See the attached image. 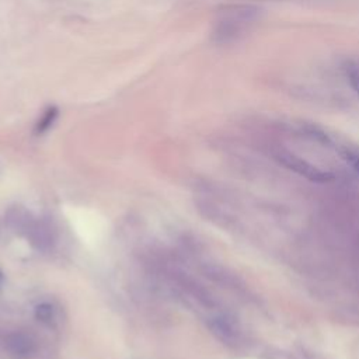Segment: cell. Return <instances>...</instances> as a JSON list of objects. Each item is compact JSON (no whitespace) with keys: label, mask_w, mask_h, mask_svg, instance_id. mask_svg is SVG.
<instances>
[{"label":"cell","mask_w":359,"mask_h":359,"mask_svg":"<svg viewBox=\"0 0 359 359\" xmlns=\"http://www.w3.org/2000/svg\"><path fill=\"white\" fill-rule=\"evenodd\" d=\"M276 158L283 167H286L290 171L297 172L299 175L304 177L306 180H309L311 182L325 184V182H330V181L334 180L332 172L323 171L318 167L310 164L309 161H306V160H303V158H300V157H297V156H294L289 151H279L276 154Z\"/></svg>","instance_id":"6da1fadb"},{"label":"cell","mask_w":359,"mask_h":359,"mask_svg":"<svg viewBox=\"0 0 359 359\" xmlns=\"http://www.w3.org/2000/svg\"><path fill=\"white\" fill-rule=\"evenodd\" d=\"M6 349L18 358H28L36 351L35 339L25 332H11L4 339Z\"/></svg>","instance_id":"7a4b0ae2"},{"label":"cell","mask_w":359,"mask_h":359,"mask_svg":"<svg viewBox=\"0 0 359 359\" xmlns=\"http://www.w3.org/2000/svg\"><path fill=\"white\" fill-rule=\"evenodd\" d=\"M57 115H59V109H57L56 107H53V105H52V107H48V108L45 109V112L42 114V116L39 118V121L36 122L35 129H34V133L38 135V136L46 133V132L52 128V125L55 123Z\"/></svg>","instance_id":"3957f363"},{"label":"cell","mask_w":359,"mask_h":359,"mask_svg":"<svg viewBox=\"0 0 359 359\" xmlns=\"http://www.w3.org/2000/svg\"><path fill=\"white\" fill-rule=\"evenodd\" d=\"M344 72L353 93L359 97V62L346 60L344 65Z\"/></svg>","instance_id":"277c9868"},{"label":"cell","mask_w":359,"mask_h":359,"mask_svg":"<svg viewBox=\"0 0 359 359\" xmlns=\"http://www.w3.org/2000/svg\"><path fill=\"white\" fill-rule=\"evenodd\" d=\"M35 318L43 324L50 325V323H53L55 320V309L52 304L49 303H41L35 307Z\"/></svg>","instance_id":"5b68a950"},{"label":"cell","mask_w":359,"mask_h":359,"mask_svg":"<svg viewBox=\"0 0 359 359\" xmlns=\"http://www.w3.org/2000/svg\"><path fill=\"white\" fill-rule=\"evenodd\" d=\"M212 330L219 338H222L224 341H229L234 337L233 327L226 320H222V318H217L212 323Z\"/></svg>","instance_id":"8992f818"},{"label":"cell","mask_w":359,"mask_h":359,"mask_svg":"<svg viewBox=\"0 0 359 359\" xmlns=\"http://www.w3.org/2000/svg\"><path fill=\"white\" fill-rule=\"evenodd\" d=\"M341 157L344 158V161L352 167V170L359 175V154L349 150V149H341L339 151Z\"/></svg>","instance_id":"52a82bcc"},{"label":"cell","mask_w":359,"mask_h":359,"mask_svg":"<svg viewBox=\"0 0 359 359\" xmlns=\"http://www.w3.org/2000/svg\"><path fill=\"white\" fill-rule=\"evenodd\" d=\"M0 283H1V272H0Z\"/></svg>","instance_id":"ba28073f"}]
</instances>
